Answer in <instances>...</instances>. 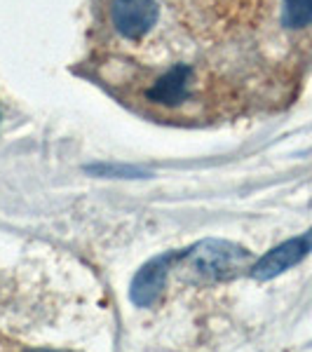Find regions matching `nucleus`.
<instances>
[{
	"instance_id": "f257e3e1",
	"label": "nucleus",
	"mask_w": 312,
	"mask_h": 352,
	"mask_svg": "<svg viewBox=\"0 0 312 352\" xmlns=\"http://www.w3.org/2000/svg\"><path fill=\"white\" fill-rule=\"evenodd\" d=\"M99 26L111 52L134 64H174L200 38L188 0H101Z\"/></svg>"
},
{
	"instance_id": "f03ea898",
	"label": "nucleus",
	"mask_w": 312,
	"mask_h": 352,
	"mask_svg": "<svg viewBox=\"0 0 312 352\" xmlns=\"http://www.w3.org/2000/svg\"><path fill=\"white\" fill-rule=\"evenodd\" d=\"M129 101L160 120H204L223 109V80L197 64L146 66L129 76Z\"/></svg>"
},
{
	"instance_id": "7ed1b4c3",
	"label": "nucleus",
	"mask_w": 312,
	"mask_h": 352,
	"mask_svg": "<svg viewBox=\"0 0 312 352\" xmlns=\"http://www.w3.org/2000/svg\"><path fill=\"white\" fill-rule=\"evenodd\" d=\"M200 38L225 36L240 26L254 24L265 0H188Z\"/></svg>"
},
{
	"instance_id": "20e7f679",
	"label": "nucleus",
	"mask_w": 312,
	"mask_h": 352,
	"mask_svg": "<svg viewBox=\"0 0 312 352\" xmlns=\"http://www.w3.org/2000/svg\"><path fill=\"white\" fill-rule=\"evenodd\" d=\"M183 256L188 258L190 268L200 277H207V280H228V277L237 275L240 270L249 268L252 254L232 242L204 240L188 249Z\"/></svg>"
},
{
	"instance_id": "39448f33",
	"label": "nucleus",
	"mask_w": 312,
	"mask_h": 352,
	"mask_svg": "<svg viewBox=\"0 0 312 352\" xmlns=\"http://www.w3.org/2000/svg\"><path fill=\"white\" fill-rule=\"evenodd\" d=\"M312 252V228L300 237L282 242L280 247H275L272 252L265 254L256 265H252V277L256 280H270V277L282 275L285 270L293 268L296 263H300L308 254Z\"/></svg>"
},
{
	"instance_id": "423d86ee",
	"label": "nucleus",
	"mask_w": 312,
	"mask_h": 352,
	"mask_svg": "<svg viewBox=\"0 0 312 352\" xmlns=\"http://www.w3.org/2000/svg\"><path fill=\"white\" fill-rule=\"evenodd\" d=\"M177 258H179V254H162V256L148 261V263L139 270V275H136L132 282V289H129V296H132L136 305L148 308V305H153L160 298V294L164 292V285H167L169 268H172V263Z\"/></svg>"
},
{
	"instance_id": "0eeeda50",
	"label": "nucleus",
	"mask_w": 312,
	"mask_h": 352,
	"mask_svg": "<svg viewBox=\"0 0 312 352\" xmlns=\"http://www.w3.org/2000/svg\"><path fill=\"white\" fill-rule=\"evenodd\" d=\"M282 26L287 31H305L312 26V0H282Z\"/></svg>"
},
{
	"instance_id": "6e6552de",
	"label": "nucleus",
	"mask_w": 312,
	"mask_h": 352,
	"mask_svg": "<svg viewBox=\"0 0 312 352\" xmlns=\"http://www.w3.org/2000/svg\"><path fill=\"white\" fill-rule=\"evenodd\" d=\"M33 352H54V350H33Z\"/></svg>"
}]
</instances>
